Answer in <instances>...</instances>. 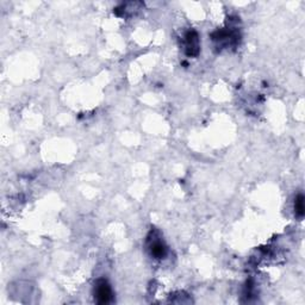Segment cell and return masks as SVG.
Returning <instances> with one entry per match:
<instances>
[{
	"instance_id": "1",
	"label": "cell",
	"mask_w": 305,
	"mask_h": 305,
	"mask_svg": "<svg viewBox=\"0 0 305 305\" xmlns=\"http://www.w3.org/2000/svg\"><path fill=\"white\" fill-rule=\"evenodd\" d=\"M95 297L97 303L99 304H107L112 299V290H111L110 284L104 279L97 281L95 287Z\"/></svg>"
},
{
	"instance_id": "3",
	"label": "cell",
	"mask_w": 305,
	"mask_h": 305,
	"mask_svg": "<svg viewBox=\"0 0 305 305\" xmlns=\"http://www.w3.org/2000/svg\"><path fill=\"white\" fill-rule=\"evenodd\" d=\"M149 250L152 256L155 259H164L167 254V247L165 243L159 238H153L149 240Z\"/></svg>"
},
{
	"instance_id": "2",
	"label": "cell",
	"mask_w": 305,
	"mask_h": 305,
	"mask_svg": "<svg viewBox=\"0 0 305 305\" xmlns=\"http://www.w3.org/2000/svg\"><path fill=\"white\" fill-rule=\"evenodd\" d=\"M186 54L189 56H197L199 54V37L195 30H190L185 35Z\"/></svg>"
},
{
	"instance_id": "4",
	"label": "cell",
	"mask_w": 305,
	"mask_h": 305,
	"mask_svg": "<svg viewBox=\"0 0 305 305\" xmlns=\"http://www.w3.org/2000/svg\"><path fill=\"white\" fill-rule=\"evenodd\" d=\"M295 211H296V216H297V217L303 218V216H304V213H305L304 196L303 195H298L297 197H296Z\"/></svg>"
}]
</instances>
